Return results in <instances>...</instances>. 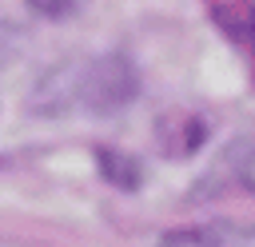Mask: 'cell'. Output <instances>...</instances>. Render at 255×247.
<instances>
[{"label": "cell", "mask_w": 255, "mask_h": 247, "mask_svg": "<svg viewBox=\"0 0 255 247\" xmlns=\"http://www.w3.org/2000/svg\"><path fill=\"white\" fill-rule=\"evenodd\" d=\"M135 72L124 56H92L76 64H60L44 76L36 92V112H112L131 104Z\"/></svg>", "instance_id": "cell-1"}, {"label": "cell", "mask_w": 255, "mask_h": 247, "mask_svg": "<svg viewBox=\"0 0 255 247\" xmlns=\"http://www.w3.org/2000/svg\"><path fill=\"white\" fill-rule=\"evenodd\" d=\"M32 12H40V16H48V20H64V16H76L88 0H24Z\"/></svg>", "instance_id": "cell-3"}, {"label": "cell", "mask_w": 255, "mask_h": 247, "mask_svg": "<svg viewBox=\"0 0 255 247\" xmlns=\"http://www.w3.org/2000/svg\"><path fill=\"white\" fill-rule=\"evenodd\" d=\"M159 247H255V227H239V223L187 227V231H171Z\"/></svg>", "instance_id": "cell-2"}]
</instances>
